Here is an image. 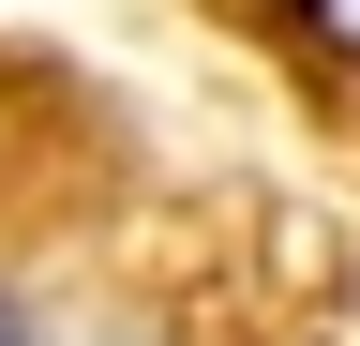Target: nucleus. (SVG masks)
Masks as SVG:
<instances>
[{
	"mask_svg": "<svg viewBox=\"0 0 360 346\" xmlns=\"http://www.w3.org/2000/svg\"><path fill=\"white\" fill-rule=\"evenodd\" d=\"M0 346H45V316H30V301H15V286H0Z\"/></svg>",
	"mask_w": 360,
	"mask_h": 346,
	"instance_id": "obj_1",
	"label": "nucleus"
}]
</instances>
